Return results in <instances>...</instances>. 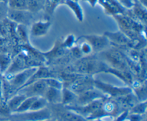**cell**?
<instances>
[{"instance_id":"44","label":"cell","mask_w":147,"mask_h":121,"mask_svg":"<svg viewBox=\"0 0 147 121\" xmlns=\"http://www.w3.org/2000/svg\"><path fill=\"white\" fill-rule=\"evenodd\" d=\"M144 121H146V120H144Z\"/></svg>"},{"instance_id":"7","label":"cell","mask_w":147,"mask_h":121,"mask_svg":"<svg viewBox=\"0 0 147 121\" xmlns=\"http://www.w3.org/2000/svg\"><path fill=\"white\" fill-rule=\"evenodd\" d=\"M79 38H83L87 41L93 49L94 53H100L111 48V43L105 35H83Z\"/></svg>"},{"instance_id":"29","label":"cell","mask_w":147,"mask_h":121,"mask_svg":"<svg viewBox=\"0 0 147 121\" xmlns=\"http://www.w3.org/2000/svg\"><path fill=\"white\" fill-rule=\"evenodd\" d=\"M43 79L47 84V87H53L58 89H62L63 88V83L59 79L52 76V77L45 78V79Z\"/></svg>"},{"instance_id":"42","label":"cell","mask_w":147,"mask_h":121,"mask_svg":"<svg viewBox=\"0 0 147 121\" xmlns=\"http://www.w3.org/2000/svg\"><path fill=\"white\" fill-rule=\"evenodd\" d=\"M5 1H8V0H5Z\"/></svg>"},{"instance_id":"40","label":"cell","mask_w":147,"mask_h":121,"mask_svg":"<svg viewBox=\"0 0 147 121\" xmlns=\"http://www.w3.org/2000/svg\"><path fill=\"white\" fill-rule=\"evenodd\" d=\"M0 121H5V120H3L2 118H0Z\"/></svg>"},{"instance_id":"20","label":"cell","mask_w":147,"mask_h":121,"mask_svg":"<svg viewBox=\"0 0 147 121\" xmlns=\"http://www.w3.org/2000/svg\"><path fill=\"white\" fill-rule=\"evenodd\" d=\"M78 94L70 89L63 87L62 89V100L61 104L64 106H72L74 105L77 99Z\"/></svg>"},{"instance_id":"27","label":"cell","mask_w":147,"mask_h":121,"mask_svg":"<svg viewBox=\"0 0 147 121\" xmlns=\"http://www.w3.org/2000/svg\"><path fill=\"white\" fill-rule=\"evenodd\" d=\"M146 108H147V102L146 101H143V102H139L136 103L133 107L129 109V112L134 114H138V115H145L146 112Z\"/></svg>"},{"instance_id":"32","label":"cell","mask_w":147,"mask_h":121,"mask_svg":"<svg viewBox=\"0 0 147 121\" xmlns=\"http://www.w3.org/2000/svg\"><path fill=\"white\" fill-rule=\"evenodd\" d=\"M79 47H80V50H81L82 53H83L84 56H89V55H91L92 53H93L92 47L87 41L82 43Z\"/></svg>"},{"instance_id":"39","label":"cell","mask_w":147,"mask_h":121,"mask_svg":"<svg viewBox=\"0 0 147 121\" xmlns=\"http://www.w3.org/2000/svg\"><path fill=\"white\" fill-rule=\"evenodd\" d=\"M44 121H57V120H56L55 119H54V118H50V119L45 120H44Z\"/></svg>"},{"instance_id":"11","label":"cell","mask_w":147,"mask_h":121,"mask_svg":"<svg viewBox=\"0 0 147 121\" xmlns=\"http://www.w3.org/2000/svg\"><path fill=\"white\" fill-rule=\"evenodd\" d=\"M47 86L44 79L36 81L19 89L17 93L24 94L26 97H43Z\"/></svg>"},{"instance_id":"43","label":"cell","mask_w":147,"mask_h":121,"mask_svg":"<svg viewBox=\"0 0 147 121\" xmlns=\"http://www.w3.org/2000/svg\"><path fill=\"white\" fill-rule=\"evenodd\" d=\"M76 1H78V0H76Z\"/></svg>"},{"instance_id":"31","label":"cell","mask_w":147,"mask_h":121,"mask_svg":"<svg viewBox=\"0 0 147 121\" xmlns=\"http://www.w3.org/2000/svg\"><path fill=\"white\" fill-rule=\"evenodd\" d=\"M8 10L9 7L7 1H0V21H2L7 18Z\"/></svg>"},{"instance_id":"33","label":"cell","mask_w":147,"mask_h":121,"mask_svg":"<svg viewBox=\"0 0 147 121\" xmlns=\"http://www.w3.org/2000/svg\"><path fill=\"white\" fill-rule=\"evenodd\" d=\"M0 53H8V43L4 37L0 36Z\"/></svg>"},{"instance_id":"3","label":"cell","mask_w":147,"mask_h":121,"mask_svg":"<svg viewBox=\"0 0 147 121\" xmlns=\"http://www.w3.org/2000/svg\"><path fill=\"white\" fill-rule=\"evenodd\" d=\"M51 118V111L47 106L40 110L13 112L9 117L7 121H44Z\"/></svg>"},{"instance_id":"34","label":"cell","mask_w":147,"mask_h":121,"mask_svg":"<svg viewBox=\"0 0 147 121\" xmlns=\"http://www.w3.org/2000/svg\"><path fill=\"white\" fill-rule=\"evenodd\" d=\"M70 50H71L72 54H73V56H74L76 58L80 59L84 56H83V53H82V52H81V50H80V48L79 46H73V47L71 49H70Z\"/></svg>"},{"instance_id":"36","label":"cell","mask_w":147,"mask_h":121,"mask_svg":"<svg viewBox=\"0 0 147 121\" xmlns=\"http://www.w3.org/2000/svg\"><path fill=\"white\" fill-rule=\"evenodd\" d=\"M4 102L2 94V74L0 73V104Z\"/></svg>"},{"instance_id":"25","label":"cell","mask_w":147,"mask_h":121,"mask_svg":"<svg viewBox=\"0 0 147 121\" xmlns=\"http://www.w3.org/2000/svg\"><path fill=\"white\" fill-rule=\"evenodd\" d=\"M48 106V102L44 97H37L33 102L30 110L37 111L42 109Z\"/></svg>"},{"instance_id":"12","label":"cell","mask_w":147,"mask_h":121,"mask_svg":"<svg viewBox=\"0 0 147 121\" xmlns=\"http://www.w3.org/2000/svg\"><path fill=\"white\" fill-rule=\"evenodd\" d=\"M107 97L103 94L100 90L96 88L90 89V90L86 91L84 92L79 94L77 96V99L74 105L81 106V105H86L90 102H93L99 99H103ZM73 106V105H72Z\"/></svg>"},{"instance_id":"35","label":"cell","mask_w":147,"mask_h":121,"mask_svg":"<svg viewBox=\"0 0 147 121\" xmlns=\"http://www.w3.org/2000/svg\"><path fill=\"white\" fill-rule=\"evenodd\" d=\"M117 1L127 10H129L133 7L134 0H117Z\"/></svg>"},{"instance_id":"22","label":"cell","mask_w":147,"mask_h":121,"mask_svg":"<svg viewBox=\"0 0 147 121\" xmlns=\"http://www.w3.org/2000/svg\"><path fill=\"white\" fill-rule=\"evenodd\" d=\"M27 10L32 14H36L44 10L46 0H26Z\"/></svg>"},{"instance_id":"24","label":"cell","mask_w":147,"mask_h":121,"mask_svg":"<svg viewBox=\"0 0 147 121\" xmlns=\"http://www.w3.org/2000/svg\"><path fill=\"white\" fill-rule=\"evenodd\" d=\"M11 58L9 53H0V73L4 74L11 63Z\"/></svg>"},{"instance_id":"21","label":"cell","mask_w":147,"mask_h":121,"mask_svg":"<svg viewBox=\"0 0 147 121\" xmlns=\"http://www.w3.org/2000/svg\"><path fill=\"white\" fill-rule=\"evenodd\" d=\"M64 4L67 5L71 10V11L74 13L76 19L79 22H82L83 21L84 14H83V9H82L81 6L79 4L78 1H76V0H65Z\"/></svg>"},{"instance_id":"13","label":"cell","mask_w":147,"mask_h":121,"mask_svg":"<svg viewBox=\"0 0 147 121\" xmlns=\"http://www.w3.org/2000/svg\"><path fill=\"white\" fill-rule=\"evenodd\" d=\"M126 14L146 26L147 20L146 7L137 0H134L133 7L127 10Z\"/></svg>"},{"instance_id":"14","label":"cell","mask_w":147,"mask_h":121,"mask_svg":"<svg viewBox=\"0 0 147 121\" xmlns=\"http://www.w3.org/2000/svg\"><path fill=\"white\" fill-rule=\"evenodd\" d=\"M98 2L103 7L106 14L112 17L116 14H126L127 11V9L117 0H98Z\"/></svg>"},{"instance_id":"6","label":"cell","mask_w":147,"mask_h":121,"mask_svg":"<svg viewBox=\"0 0 147 121\" xmlns=\"http://www.w3.org/2000/svg\"><path fill=\"white\" fill-rule=\"evenodd\" d=\"M37 69V67L27 68V69H25L24 70L18 72L15 74L9 75V76L3 75V76L8 80L11 86H14L17 89V91L25 85V84L28 82L30 77L32 76L33 73L36 71Z\"/></svg>"},{"instance_id":"10","label":"cell","mask_w":147,"mask_h":121,"mask_svg":"<svg viewBox=\"0 0 147 121\" xmlns=\"http://www.w3.org/2000/svg\"><path fill=\"white\" fill-rule=\"evenodd\" d=\"M7 19L17 24L29 26L32 24L33 14L27 10H14L9 9Z\"/></svg>"},{"instance_id":"8","label":"cell","mask_w":147,"mask_h":121,"mask_svg":"<svg viewBox=\"0 0 147 121\" xmlns=\"http://www.w3.org/2000/svg\"><path fill=\"white\" fill-rule=\"evenodd\" d=\"M106 98L97 99V100H95L93 102H90V103L87 104L86 105H81V106L73 105V106L65 107L67 109L79 114V115H81L83 118H86L88 120L92 115H93L101 107L102 104H103V101H104V99Z\"/></svg>"},{"instance_id":"28","label":"cell","mask_w":147,"mask_h":121,"mask_svg":"<svg viewBox=\"0 0 147 121\" xmlns=\"http://www.w3.org/2000/svg\"><path fill=\"white\" fill-rule=\"evenodd\" d=\"M37 97H30L25 98L14 112H24L29 111L33 102Z\"/></svg>"},{"instance_id":"4","label":"cell","mask_w":147,"mask_h":121,"mask_svg":"<svg viewBox=\"0 0 147 121\" xmlns=\"http://www.w3.org/2000/svg\"><path fill=\"white\" fill-rule=\"evenodd\" d=\"M48 107L51 111L52 118L57 121H90L79 114L67 109L62 104L48 105Z\"/></svg>"},{"instance_id":"15","label":"cell","mask_w":147,"mask_h":121,"mask_svg":"<svg viewBox=\"0 0 147 121\" xmlns=\"http://www.w3.org/2000/svg\"><path fill=\"white\" fill-rule=\"evenodd\" d=\"M52 22L50 20H39L32 22L30 30L31 35L34 37H40L45 36L49 33Z\"/></svg>"},{"instance_id":"2","label":"cell","mask_w":147,"mask_h":121,"mask_svg":"<svg viewBox=\"0 0 147 121\" xmlns=\"http://www.w3.org/2000/svg\"><path fill=\"white\" fill-rule=\"evenodd\" d=\"M99 55L103 58V61L111 68L122 71H129L126 59L123 53L114 48H109Z\"/></svg>"},{"instance_id":"38","label":"cell","mask_w":147,"mask_h":121,"mask_svg":"<svg viewBox=\"0 0 147 121\" xmlns=\"http://www.w3.org/2000/svg\"><path fill=\"white\" fill-rule=\"evenodd\" d=\"M137 1H139V2L142 3L143 5H144L145 7H146V4H147V0H137Z\"/></svg>"},{"instance_id":"9","label":"cell","mask_w":147,"mask_h":121,"mask_svg":"<svg viewBox=\"0 0 147 121\" xmlns=\"http://www.w3.org/2000/svg\"><path fill=\"white\" fill-rule=\"evenodd\" d=\"M94 80L95 79L93 76L80 74L70 85L69 89H71L76 94H79L82 92L95 88Z\"/></svg>"},{"instance_id":"1","label":"cell","mask_w":147,"mask_h":121,"mask_svg":"<svg viewBox=\"0 0 147 121\" xmlns=\"http://www.w3.org/2000/svg\"><path fill=\"white\" fill-rule=\"evenodd\" d=\"M109 66L103 60L98 58L93 55L83 56L78 59L73 66V73L83 75L93 76L100 72H106Z\"/></svg>"},{"instance_id":"17","label":"cell","mask_w":147,"mask_h":121,"mask_svg":"<svg viewBox=\"0 0 147 121\" xmlns=\"http://www.w3.org/2000/svg\"><path fill=\"white\" fill-rule=\"evenodd\" d=\"M106 37L111 43V44L116 46H128L131 43V40L121 30L116 32H106L104 33Z\"/></svg>"},{"instance_id":"41","label":"cell","mask_w":147,"mask_h":121,"mask_svg":"<svg viewBox=\"0 0 147 121\" xmlns=\"http://www.w3.org/2000/svg\"><path fill=\"white\" fill-rule=\"evenodd\" d=\"M5 1V0H0V1Z\"/></svg>"},{"instance_id":"19","label":"cell","mask_w":147,"mask_h":121,"mask_svg":"<svg viewBox=\"0 0 147 121\" xmlns=\"http://www.w3.org/2000/svg\"><path fill=\"white\" fill-rule=\"evenodd\" d=\"M105 73H111V74L114 75L116 77L119 78V79H121L123 82H125V84H127L129 86H131L132 83L134 82L133 76H132L130 71H122L109 67V69L106 71Z\"/></svg>"},{"instance_id":"30","label":"cell","mask_w":147,"mask_h":121,"mask_svg":"<svg viewBox=\"0 0 147 121\" xmlns=\"http://www.w3.org/2000/svg\"><path fill=\"white\" fill-rule=\"evenodd\" d=\"M76 36L73 34H70L66 35L65 37L63 38V40H61L62 45H63V47L65 48L67 50L69 49H71L73 46H75L76 44Z\"/></svg>"},{"instance_id":"37","label":"cell","mask_w":147,"mask_h":121,"mask_svg":"<svg viewBox=\"0 0 147 121\" xmlns=\"http://www.w3.org/2000/svg\"><path fill=\"white\" fill-rule=\"evenodd\" d=\"M86 1H88L92 7H94V6L96 4V3L98 1V0H86Z\"/></svg>"},{"instance_id":"16","label":"cell","mask_w":147,"mask_h":121,"mask_svg":"<svg viewBox=\"0 0 147 121\" xmlns=\"http://www.w3.org/2000/svg\"><path fill=\"white\" fill-rule=\"evenodd\" d=\"M67 49L65 48L62 45L61 40H57L50 50L42 53L44 56L45 60H47L48 62H51L58 60L60 58L63 57L67 53Z\"/></svg>"},{"instance_id":"26","label":"cell","mask_w":147,"mask_h":121,"mask_svg":"<svg viewBox=\"0 0 147 121\" xmlns=\"http://www.w3.org/2000/svg\"><path fill=\"white\" fill-rule=\"evenodd\" d=\"M7 2L9 9L14 10H27L26 0H8Z\"/></svg>"},{"instance_id":"23","label":"cell","mask_w":147,"mask_h":121,"mask_svg":"<svg viewBox=\"0 0 147 121\" xmlns=\"http://www.w3.org/2000/svg\"><path fill=\"white\" fill-rule=\"evenodd\" d=\"M25 98L27 97L24 94H22L17 93L12 97H11L9 100L7 101V106H8V107L11 110V113H13V112H14L17 110V108L20 107V105H21V103L24 101Z\"/></svg>"},{"instance_id":"18","label":"cell","mask_w":147,"mask_h":121,"mask_svg":"<svg viewBox=\"0 0 147 121\" xmlns=\"http://www.w3.org/2000/svg\"><path fill=\"white\" fill-rule=\"evenodd\" d=\"M43 97L48 102V105L61 104L62 89L53 87H47Z\"/></svg>"},{"instance_id":"5","label":"cell","mask_w":147,"mask_h":121,"mask_svg":"<svg viewBox=\"0 0 147 121\" xmlns=\"http://www.w3.org/2000/svg\"><path fill=\"white\" fill-rule=\"evenodd\" d=\"M94 86L107 97L112 99H116L133 92L131 86H116L97 79L94 80Z\"/></svg>"}]
</instances>
